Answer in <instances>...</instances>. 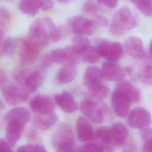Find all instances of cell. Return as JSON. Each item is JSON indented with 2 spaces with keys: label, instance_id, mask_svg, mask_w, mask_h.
<instances>
[{
  "label": "cell",
  "instance_id": "e575fe53",
  "mask_svg": "<svg viewBox=\"0 0 152 152\" xmlns=\"http://www.w3.org/2000/svg\"><path fill=\"white\" fill-rule=\"evenodd\" d=\"M91 21L95 29L106 27L109 24L108 19L106 17L101 15L95 16L93 19L91 20Z\"/></svg>",
  "mask_w": 152,
  "mask_h": 152
},
{
  "label": "cell",
  "instance_id": "4fadbf2b",
  "mask_svg": "<svg viewBox=\"0 0 152 152\" xmlns=\"http://www.w3.org/2000/svg\"><path fill=\"white\" fill-rule=\"evenodd\" d=\"M80 109L81 112L92 122L96 124L102 122L103 111L99 103L85 99L81 103Z\"/></svg>",
  "mask_w": 152,
  "mask_h": 152
},
{
  "label": "cell",
  "instance_id": "f1b7e54d",
  "mask_svg": "<svg viewBox=\"0 0 152 152\" xmlns=\"http://www.w3.org/2000/svg\"><path fill=\"white\" fill-rule=\"evenodd\" d=\"M137 9L146 16L152 15V0H129Z\"/></svg>",
  "mask_w": 152,
  "mask_h": 152
},
{
  "label": "cell",
  "instance_id": "ffe728a7",
  "mask_svg": "<svg viewBox=\"0 0 152 152\" xmlns=\"http://www.w3.org/2000/svg\"><path fill=\"white\" fill-rule=\"evenodd\" d=\"M24 126L17 122L11 121L7 122L5 135L7 142L11 147H14L19 141Z\"/></svg>",
  "mask_w": 152,
  "mask_h": 152
},
{
  "label": "cell",
  "instance_id": "d6986e66",
  "mask_svg": "<svg viewBox=\"0 0 152 152\" xmlns=\"http://www.w3.org/2000/svg\"><path fill=\"white\" fill-rule=\"evenodd\" d=\"M31 115L30 112L24 107H16L11 109L5 115V119L8 122L15 121L24 126L30 121Z\"/></svg>",
  "mask_w": 152,
  "mask_h": 152
},
{
  "label": "cell",
  "instance_id": "4316f807",
  "mask_svg": "<svg viewBox=\"0 0 152 152\" xmlns=\"http://www.w3.org/2000/svg\"><path fill=\"white\" fill-rule=\"evenodd\" d=\"M100 58L101 55L96 46H90L81 53V59L87 64L97 63Z\"/></svg>",
  "mask_w": 152,
  "mask_h": 152
},
{
  "label": "cell",
  "instance_id": "277c9868",
  "mask_svg": "<svg viewBox=\"0 0 152 152\" xmlns=\"http://www.w3.org/2000/svg\"><path fill=\"white\" fill-rule=\"evenodd\" d=\"M1 88L4 99L11 106H15L25 102L30 95V93L26 90L13 83H7Z\"/></svg>",
  "mask_w": 152,
  "mask_h": 152
},
{
  "label": "cell",
  "instance_id": "f35d334b",
  "mask_svg": "<svg viewBox=\"0 0 152 152\" xmlns=\"http://www.w3.org/2000/svg\"><path fill=\"white\" fill-rule=\"evenodd\" d=\"M28 152H47L43 145L39 144H27Z\"/></svg>",
  "mask_w": 152,
  "mask_h": 152
},
{
  "label": "cell",
  "instance_id": "8d00e7d4",
  "mask_svg": "<svg viewBox=\"0 0 152 152\" xmlns=\"http://www.w3.org/2000/svg\"><path fill=\"white\" fill-rule=\"evenodd\" d=\"M140 136L144 142L152 141L151 129L148 126L141 128L140 131Z\"/></svg>",
  "mask_w": 152,
  "mask_h": 152
},
{
  "label": "cell",
  "instance_id": "7a4b0ae2",
  "mask_svg": "<svg viewBox=\"0 0 152 152\" xmlns=\"http://www.w3.org/2000/svg\"><path fill=\"white\" fill-rule=\"evenodd\" d=\"M55 26L53 20L49 17L37 19L30 26L28 38L43 48L49 44V34Z\"/></svg>",
  "mask_w": 152,
  "mask_h": 152
},
{
  "label": "cell",
  "instance_id": "5b68a950",
  "mask_svg": "<svg viewBox=\"0 0 152 152\" xmlns=\"http://www.w3.org/2000/svg\"><path fill=\"white\" fill-rule=\"evenodd\" d=\"M95 46L101 57H103L107 61L116 62L122 56L123 48L119 42L100 39L97 40Z\"/></svg>",
  "mask_w": 152,
  "mask_h": 152
},
{
  "label": "cell",
  "instance_id": "681fc988",
  "mask_svg": "<svg viewBox=\"0 0 152 152\" xmlns=\"http://www.w3.org/2000/svg\"><path fill=\"white\" fill-rule=\"evenodd\" d=\"M5 109V104L4 102L2 101V100L0 99V110H3Z\"/></svg>",
  "mask_w": 152,
  "mask_h": 152
},
{
  "label": "cell",
  "instance_id": "8fae6325",
  "mask_svg": "<svg viewBox=\"0 0 152 152\" xmlns=\"http://www.w3.org/2000/svg\"><path fill=\"white\" fill-rule=\"evenodd\" d=\"M30 109L36 114H43L52 112L55 106L52 98L47 95L38 94L31 99L29 102Z\"/></svg>",
  "mask_w": 152,
  "mask_h": 152
},
{
  "label": "cell",
  "instance_id": "3957f363",
  "mask_svg": "<svg viewBox=\"0 0 152 152\" xmlns=\"http://www.w3.org/2000/svg\"><path fill=\"white\" fill-rule=\"evenodd\" d=\"M53 63L76 66L81 60L80 53L72 45L64 49H56L49 53Z\"/></svg>",
  "mask_w": 152,
  "mask_h": 152
},
{
  "label": "cell",
  "instance_id": "f546056e",
  "mask_svg": "<svg viewBox=\"0 0 152 152\" xmlns=\"http://www.w3.org/2000/svg\"><path fill=\"white\" fill-rule=\"evenodd\" d=\"M96 139L100 144L110 143L112 144L110 128L107 126L99 128L95 133Z\"/></svg>",
  "mask_w": 152,
  "mask_h": 152
},
{
  "label": "cell",
  "instance_id": "7dc6e473",
  "mask_svg": "<svg viewBox=\"0 0 152 152\" xmlns=\"http://www.w3.org/2000/svg\"><path fill=\"white\" fill-rule=\"evenodd\" d=\"M17 152H28L27 145H21L17 148Z\"/></svg>",
  "mask_w": 152,
  "mask_h": 152
},
{
  "label": "cell",
  "instance_id": "7c38bea8",
  "mask_svg": "<svg viewBox=\"0 0 152 152\" xmlns=\"http://www.w3.org/2000/svg\"><path fill=\"white\" fill-rule=\"evenodd\" d=\"M130 99L121 92L115 90L112 94V105L116 115L120 118H125L131 104Z\"/></svg>",
  "mask_w": 152,
  "mask_h": 152
},
{
  "label": "cell",
  "instance_id": "8992f818",
  "mask_svg": "<svg viewBox=\"0 0 152 152\" xmlns=\"http://www.w3.org/2000/svg\"><path fill=\"white\" fill-rule=\"evenodd\" d=\"M45 77V71L40 67L33 70L26 69L23 78L18 86L28 93H34L42 84Z\"/></svg>",
  "mask_w": 152,
  "mask_h": 152
},
{
  "label": "cell",
  "instance_id": "cb8c5ba5",
  "mask_svg": "<svg viewBox=\"0 0 152 152\" xmlns=\"http://www.w3.org/2000/svg\"><path fill=\"white\" fill-rule=\"evenodd\" d=\"M109 93V89L108 87L103 84L98 87L88 89L85 94L86 99L99 103L107 96Z\"/></svg>",
  "mask_w": 152,
  "mask_h": 152
},
{
  "label": "cell",
  "instance_id": "bcb514c9",
  "mask_svg": "<svg viewBox=\"0 0 152 152\" xmlns=\"http://www.w3.org/2000/svg\"><path fill=\"white\" fill-rule=\"evenodd\" d=\"M122 152H136V148L134 144H131L126 145L123 150Z\"/></svg>",
  "mask_w": 152,
  "mask_h": 152
},
{
  "label": "cell",
  "instance_id": "d4e9b609",
  "mask_svg": "<svg viewBox=\"0 0 152 152\" xmlns=\"http://www.w3.org/2000/svg\"><path fill=\"white\" fill-rule=\"evenodd\" d=\"M42 0H20L19 9L24 14L34 17L41 8Z\"/></svg>",
  "mask_w": 152,
  "mask_h": 152
},
{
  "label": "cell",
  "instance_id": "836d02e7",
  "mask_svg": "<svg viewBox=\"0 0 152 152\" xmlns=\"http://www.w3.org/2000/svg\"><path fill=\"white\" fill-rule=\"evenodd\" d=\"M83 11L84 13L87 14H96L98 11V7L93 0L86 1L82 7Z\"/></svg>",
  "mask_w": 152,
  "mask_h": 152
},
{
  "label": "cell",
  "instance_id": "5bb4252c",
  "mask_svg": "<svg viewBox=\"0 0 152 152\" xmlns=\"http://www.w3.org/2000/svg\"><path fill=\"white\" fill-rule=\"evenodd\" d=\"M103 78L101 69L97 66H91L84 73L83 83L88 89L94 88L103 85Z\"/></svg>",
  "mask_w": 152,
  "mask_h": 152
},
{
  "label": "cell",
  "instance_id": "74e56055",
  "mask_svg": "<svg viewBox=\"0 0 152 152\" xmlns=\"http://www.w3.org/2000/svg\"><path fill=\"white\" fill-rule=\"evenodd\" d=\"M98 4L105 6L109 8H115L118 3V0H97Z\"/></svg>",
  "mask_w": 152,
  "mask_h": 152
},
{
  "label": "cell",
  "instance_id": "4dcf8cb0",
  "mask_svg": "<svg viewBox=\"0 0 152 152\" xmlns=\"http://www.w3.org/2000/svg\"><path fill=\"white\" fill-rule=\"evenodd\" d=\"M72 45L75 47L80 53L91 46L90 42L88 38L84 36H77L72 39Z\"/></svg>",
  "mask_w": 152,
  "mask_h": 152
},
{
  "label": "cell",
  "instance_id": "ab89813d",
  "mask_svg": "<svg viewBox=\"0 0 152 152\" xmlns=\"http://www.w3.org/2000/svg\"><path fill=\"white\" fill-rule=\"evenodd\" d=\"M11 18L10 13L5 7L0 6V23L1 21H8Z\"/></svg>",
  "mask_w": 152,
  "mask_h": 152
},
{
  "label": "cell",
  "instance_id": "52a82bcc",
  "mask_svg": "<svg viewBox=\"0 0 152 152\" xmlns=\"http://www.w3.org/2000/svg\"><path fill=\"white\" fill-rule=\"evenodd\" d=\"M42 49L28 37L22 40L20 44V57L22 64L33 65L37 61Z\"/></svg>",
  "mask_w": 152,
  "mask_h": 152
},
{
  "label": "cell",
  "instance_id": "603a6c76",
  "mask_svg": "<svg viewBox=\"0 0 152 152\" xmlns=\"http://www.w3.org/2000/svg\"><path fill=\"white\" fill-rule=\"evenodd\" d=\"M115 90L126 96L131 102L136 103L140 99L139 90L129 81L122 80L119 81L116 86Z\"/></svg>",
  "mask_w": 152,
  "mask_h": 152
},
{
  "label": "cell",
  "instance_id": "d6a6232c",
  "mask_svg": "<svg viewBox=\"0 0 152 152\" xmlns=\"http://www.w3.org/2000/svg\"><path fill=\"white\" fill-rule=\"evenodd\" d=\"M55 148L56 149V152H77L74 140L61 144Z\"/></svg>",
  "mask_w": 152,
  "mask_h": 152
},
{
  "label": "cell",
  "instance_id": "ee69618b",
  "mask_svg": "<svg viewBox=\"0 0 152 152\" xmlns=\"http://www.w3.org/2000/svg\"><path fill=\"white\" fill-rule=\"evenodd\" d=\"M8 82V78L6 74L2 70H0V88L7 84Z\"/></svg>",
  "mask_w": 152,
  "mask_h": 152
},
{
  "label": "cell",
  "instance_id": "2e32d148",
  "mask_svg": "<svg viewBox=\"0 0 152 152\" xmlns=\"http://www.w3.org/2000/svg\"><path fill=\"white\" fill-rule=\"evenodd\" d=\"M55 102L66 113H74L78 109V105L73 96L68 91H63L56 94Z\"/></svg>",
  "mask_w": 152,
  "mask_h": 152
},
{
  "label": "cell",
  "instance_id": "e0dca14e",
  "mask_svg": "<svg viewBox=\"0 0 152 152\" xmlns=\"http://www.w3.org/2000/svg\"><path fill=\"white\" fill-rule=\"evenodd\" d=\"M58 115L53 111L43 114H36L33 118V125L36 128L46 131L53 126L58 121Z\"/></svg>",
  "mask_w": 152,
  "mask_h": 152
},
{
  "label": "cell",
  "instance_id": "ac0fdd59",
  "mask_svg": "<svg viewBox=\"0 0 152 152\" xmlns=\"http://www.w3.org/2000/svg\"><path fill=\"white\" fill-rule=\"evenodd\" d=\"M76 130L78 137L81 141H90L93 138V126L90 122L83 116H80L77 119Z\"/></svg>",
  "mask_w": 152,
  "mask_h": 152
},
{
  "label": "cell",
  "instance_id": "d590c367",
  "mask_svg": "<svg viewBox=\"0 0 152 152\" xmlns=\"http://www.w3.org/2000/svg\"><path fill=\"white\" fill-rule=\"evenodd\" d=\"M78 152H100V147L93 143H87L79 148Z\"/></svg>",
  "mask_w": 152,
  "mask_h": 152
},
{
  "label": "cell",
  "instance_id": "f6af8a7d",
  "mask_svg": "<svg viewBox=\"0 0 152 152\" xmlns=\"http://www.w3.org/2000/svg\"><path fill=\"white\" fill-rule=\"evenodd\" d=\"M142 152H152V141L144 142Z\"/></svg>",
  "mask_w": 152,
  "mask_h": 152
},
{
  "label": "cell",
  "instance_id": "9a60e30c",
  "mask_svg": "<svg viewBox=\"0 0 152 152\" xmlns=\"http://www.w3.org/2000/svg\"><path fill=\"white\" fill-rule=\"evenodd\" d=\"M125 48L127 53L132 58L136 59H142L145 58L143 42L138 37L131 36L125 42Z\"/></svg>",
  "mask_w": 152,
  "mask_h": 152
},
{
  "label": "cell",
  "instance_id": "9c48e42d",
  "mask_svg": "<svg viewBox=\"0 0 152 152\" xmlns=\"http://www.w3.org/2000/svg\"><path fill=\"white\" fill-rule=\"evenodd\" d=\"M102 73L103 78L110 81H120L132 72L129 67L122 68L116 62L107 61L103 63Z\"/></svg>",
  "mask_w": 152,
  "mask_h": 152
},
{
  "label": "cell",
  "instance_id": "6da1fadb",
  "mask_svg": "<svg viewBox=\"0 0 152 152\" xmlns=\"http://www.w3.org/2000/svg\"><path fill=\"white\" fill-rule=\"evenodd\" d=\"M138 15L128 6H124L113 14L109 26L110 32L116 36H122L135 28L139 24Z\"/></svg>",
  "mask_w": 152,
  "mask_h": 152
},
{
  "label": "cell",
  "instance_id": "30bf717a",
  "mask_svg": "<svg viewBox=\"0 0 152 152\" xmlns=\"http://www.w3.org/2000/svg\"><path fill=\"white\" fill-rule=\"evenodd\" d=\"M151 118L149 111L143 107H135L131 110L128 116L127 124L132 128L141 129L151 124Z\"/></svg>",
  "mask_w": 152,
  "mask_h": 152
},
{
  "label": "cell",
  "instance_id": "83f0119b",
  "mask_svg": "<svg viewBox=\"0 0 152 152\" xmlns=\"http://www.w3.org/2000/svg\"><path fill=\"white\" fill-rule=\"evenodd\" d=\"M139 80L147 86L151 85L152 83V68L150 64H145L142 66L138 74Z\"/></svg>",
  "mask_w": 152,
  "mask_h": 152
},
{
  "label": "cell",
  "instance_id": "f907efd6",
  "mask_svg": "<svg viewBox=\"0 0 152 152\" xmlns=\"http://www.w3.org/2000/svg\"><path fill=\"white\" fill-rule=\"evenodd\" d=\"M56 1L59 2H61V3H66V2L70 1L71 0H56Z\"/></svg>",
  "mask_w": 152,
  "mask_h": 152
},
{
  "label": "cell",
  "instance_id": "c3c4849f",
  "mask_svg": "<svg viewBox=\"0 0 152 152\" xmlns=\"http://www.w3.org/2000/svg\"><path fill=\"white\" fill-rule=\"evenodd\" d=\"M3 37H4V32H3V30L0 26V50H2V49H1V46H2V39H3Z\"/></svg>",
  "mask_w": 152,
  "mask_h": 152
},
{
  "label": "cell",
  "instance_id": "1f68e13d",
  "mask_svg": "<svg viewBox=\"0 0 152 152\" xmlns=\"http://www.w3.org/2000/svg\"><path fill=\"white\" fill-rule=\"evenodd\" d=\"M17 46V42L16 40L11 37H8L2 43V52L5 53H11L15 49Z\"/></svg>",
  "mask_w": 152,
  "mask_h": 152
},
{
  "label": "cell",
  "instance_id": "484cf974",
  "mask_svg": "<svg viewBox=\"0 0 152 152\" xmlns=\"http://www.w3.org/2000/svg\"><path fill=\"white\" fill-rule=\"evenodd\" d=\"M77 75L76 66L63 65L58 71L56 79L61 84H67L71 82Z\"/></svg>",
  "mask_w": 152,
  "mask_h": 152
},
{
  "label": "cell",
  "instance_id": "44dd1931",
  "mask_svg": "<svg viewBox=\"0 0 152 152\" xmlns=\"http://www.w3.org/2000/svg\"><path fill=\"white\" fill-rule=\"evenodd\" d=\"M112 144L117 147L124 145L128 135L127 127L122 122H116L110 128Z\"/></svg>",
  "mask_w": 152,
  "mask_h": 152
},
{
  "label": "cell",
  "instance_id": "60d3db41",
  "mask_svg": "<svg viewBox=\"0 0 152 152\" xmlns=\"http://www.w3.org/2000/svg\"><path fill=\"white\" fill-rule=\"evenodd\" d=\"M54 2L53 0H42L41 8L45 11L50 10L53 8Z\"/></svg>",
  "mask_w": 152,
  "mask_h": 152
},
{
  "label": "cell",
  "instance_id": "7bdbcfd3",
  "mask_svg": "<svg viewBox=\"0 0 152 152\" xmlns=\"http://www.w3.org/2000/svg\"><path fill=\"white\" fill-rule=\"evenodd\" d=\"M99 147L100 152H114L112 144L110 143L100 144Z\"/></svg>",
  "mask_w": 152,
  "mask_h": 152
},
{
  "label": "cell",
  "instance_id": "7402d4cb",
  "mask_svg": "<svg viewBox=\"0 0 152 152\" xmlns=\"http://www.w3.org/2000/svg\"><path fill=\"white\" fill-rule=\"evenodd\" d=\"M72 140H74L72 129L66 124H61L57 128L52 137V144L53 147L55 148L61 144Z\"/></svg>",
  "mask_w": 152,
  "mask_h": 152
},
{
  "label": "cell",
  "instance_id": "ba28073f",
  "mask_svg": "<svg viewBox=\"0 0 152 152\" xmlns=\"http://www.w3.org/2000/svg\"><path fill=\"white\" fill-rule=\"evenodd\" d=\"M67 27L69 32L77 36L90 35L95 30L91 20L80 15L69 18L67 22Z\"/></svg>",
  "mask_w": 152,
  "mask_h": 152
},
{
  "label": "cell",
  "instance_id": "b9f144b4",
  "mask_svg": "<svg viewBox=\"0 0 152 152\" xmlns=\"http://www.w3.org/2000/svg\"><path fill=\"white\" fill-rule=\"evenodd\" d=\"M0 152H13L6 141L0 138Z\"/></svg>",
  "mask_w": 152,
  "mask_h": 152
}]
</instances>
